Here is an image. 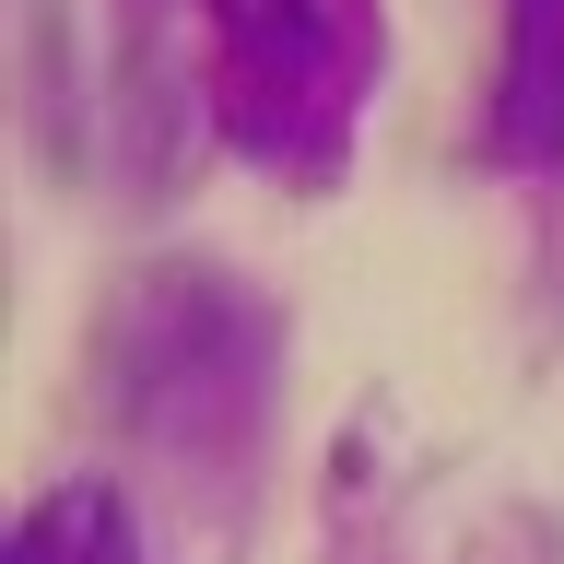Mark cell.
I'll return each mask as SVG.
<instances>
[{"mask_svg":"<svg viewBox=\"0 0 564 564\" xmlns=\"http://www.w3.org/2000/svg\"><path fill=\"white\" fill-rule=\"evenodd\" d=\"M12 564H141L118 482H59L24 529H12Z\"/></svg>","mask_w":564,"mask_h":564,"instance_id":"cell-2","label":"cell"},{"mask_svg":"<svg viewBox=\"0 0 564 564\" xmlns=\"http://www.w3.org/2000/svg\"><path fill=\"white\" fill-rule=\"evenodd\" d=\"M259 70H317V0H212Z\"/></svg>","mask_w":564,"mask_h":564,"instance_id":"cell-3","label":"cell"},{"mask_svg":"<svg viewBox=\"0 0 564 564\" xmlns=\"http://www.w3.org/2000/svg\"><path fill=\"white\" fill-rule=\"evenodd\" d=\"M494 141H506L518 165H553V153H564V0H518V24H506Z\"/></svg>","mask_w":564,"mask_h":564,"instance_id":"cell-1","label":"cell"}]
</instances>
